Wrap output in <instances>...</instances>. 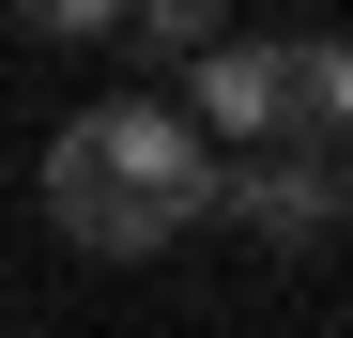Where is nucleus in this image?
I'll return each mask as SVG.
<instances>
[{"instance_id":"obj_1","label":"nucleus","mask_w":353,"mask_h":338,"mask_svg":"<svg viewBox=\"0 0 353 338\" xmlns=\"http://www.w3.org/2000/svg\"><path fill=\"white\" fill-rule=\"evenodd\" d=\"M46 215L92 261H154V246H185L215 215V139L169 92H108V108H77L46 139Z\"/></svg>"},{"instance_id":"obj_2","label":"nucleus","mask_w":353,"mask_h":338,"mask_svg":"<svg viewBox=\"0 0 353 338\" xmlns=\"http://www.w3.org/2000/svg\"><path fill=\"white\" fill-rule=\"evenodd\" d=\"M185 123H230L246 154H338V169H353V46H338V31H261V46H215Z\"/></svg>"},{"instance_id":"obj_3","label":"nucleus","mask_w":353,"mask_h":338,"mask_svg":"<svg viewBox=\"0 0 353 338\" xmlns=\"http://www.w3.org/2000/svg\"><path fill=\"white\" fill-rule=\"evenodd\" d=\"M215 215L246 246H338L353 231V169L338 154H246V169H215Z\"/></svg>"},{"instance_id":"obj_4","label":"nucleus","mask_w":353,"mask_h":338,"mask_svg":"<svg viewBox=\"0 0 353 338\" xmlns=\"http://www.w3.org/2000/svg\"><path fill=\"white\" fill-rule=\"evenodd\" d=\"M215 46H230V31L200 16V0H139V62H185V77H200Z\"/></svg>"}]
</instances>
